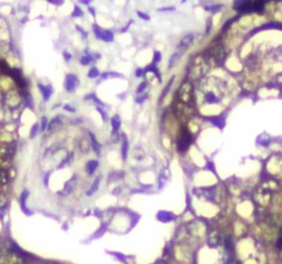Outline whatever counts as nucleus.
I'll return each instance as SVG.
<instances>
[{"mask_svg":"<svg viewBox=\"0 0 282 264\" xmlns=\"http://www.w3.org/2000/svg\"><path fill=\"white\" fill-rule=\"evenodd\" d=\"M235 8L241 11V12H250V11H256V12H262L263 11V3L260 1L251 2V1H236L235 2Z\"/></svg>","mask_w":282,"mask_h":264,"instance_id":"nucleus-1","label":"nucleus"},{"mask_svg":"<svg viewBox=\"0 0 282 264\" xmlns=\"http://www.w3.org/2000/svg\"><path fill=\"white\" fill-rule=\"evenodd\" d=\"M192 142V135L188 130H183L181 133V136L177 141V149L180 152H185L191 145Z\"/></svg>","mask_w":282,"mask_h":264,"instance_id":"nucleus-2","label":"nucleus"},{"mask_svg":"<svg viewBox=\"0 0 282 264\" xmlns=\"http://www.w3.org/2000/svg\"><path fill=\"white\" fill-rule=\"evenodd\" d=\"M77 85H78V79H77V77H76L75 75H73V74L66 75L64 86H65V89L67 92H73L74 89H76Z\"/></svg>","mask_w":282,"mask_h":264,"instance_id":"nucleus-3","label":"nucleus"},{"mask_svg":"<svg viewBox=\"0 0 282 264\" xmlns=\"http://www.w3.org/2000/svg\"><path fill=\"white\" fill-rule=\"evenodd\" d=\"M193 40H194V35H193V34H188V35H185V37L181 40V42H180L179 46H177V50H179L177 52H179L180 54H182L184 51H186L188 46L192 44Z\"/></svg>","mask_w":282,"mask_h":264,"instance_id":"nucleus-4","label":"nucleus"},{"mask_svg":"<svg viewBox=\"0 0 282 264\" xmlns=\"http://www.w3.org/2000/svg\"><path fill=\"white\" fill-rule=\"evenodd\" d=\"M76 179H77V177L74 175V176L71 178V179H69V181L65 183V185H64V188H63V191H62L64 195H69V193L74 189L75 184H76Z\"/></svg>","mask_w":282,"mask_h":264,"instance_id":"nucleus-5","label":"nucleus"},{"mask_svg":"<svg viewBox=\"0 0 282 264\" xmlns=\"http://www.w3.org/2000/svg\"><path fill=\"white\" fill-rule=\"evenodd\" d=\"M98 161L97 160H90L86 163V172L88 175H93L96 171V168L98 167Z\"/></svg>","mask_w":282,"mask_h":264,"instance_id":"nucleus-6","label":"nucleus"},{"mask_svg":"<svg viewBox=\"0 0 282 264\" xmlns=\"http://www.w3.org/2000/svg\"><path fill=\"white\" fill-rule=\"evenodd\" d=\"M38 87H39V89L41 90V92H42V95H43L44 100H49L51 94H52V92H53V90H52V87L44 86V85H42V84H39Z\"/></svg>","mask_w":282,"mask_h":264,"instance_id":"nucleus-7","label":"nucleus"},{"mask_svg":"<svg viewBox=\"0 0 282 264\" xmlns=\"http://www.w3.org/2000/svg\"><path fill=\"white\" fill-rule=\"evenodd\" d=\"M101 40L105 41V42H113V32L109 30H103V33H101Z\"/></svg>","mask_w":282,"mask_h":264,"instance_id":"nucleus-8","label":"nucleus"},{"mask_svg":"<svg viewBox=\"0 0 282 264\" xmlns=\"http://www.w3.org/2000/svg\"><path fill=\"white\" fill-rule=\"evenodd\" d=\"M89 135H90V141H92V147H93V150L95 151V153H96V154H99V153H101V144L96 141L94 134L89 133Z\"/></svg>","mask_w":282,"mask_h":264,"instance_id":"nucleus-9","label":"nucleus"},{"mask_svg":"<svg viewBox=\"0 0 282 264\" xmlns=\"http://www.w3.org/2000/svg\"><path fill=\"white\" fill-rule=\"evenodd\" d=\"M111 127H113V131H118L120 129V118L118 115H115L113 118H111Z\"/></svg>","mask_w":282,"mask_h":264,"instance_id":"nucleus-10","label":"nucleus"},{"mask_svg":"<svg viewBox=\"0 0 282 264\" xmlns=\"http://www.w3.org/2000/svg\"><path fill=\"white\" fill-rule=\"evenodd\" d=\"M99 183H101V177H97L96 179H95L94 184L92 185L90 189L87 191V196H92V195L94 194L95 191L98 189V187H99Z\"/></svg>","mask_w":282,"mask_h":264,"instance_id":"nucleus-11","label":"nucleus"},{"mask_svg":"<svg viewBox=\"0 0 282 264\" xmlns=\"http://www.w3.org/2000/svg\"><path fill=\"white\" fill-rule=\"evenodd\" d=\"M220 242V238L217 235V233H212L211 234V237H209V244L212 246H218Z\"/></svg>","mask_w":282,"mask_h":264,"instance_id":"nucleus-12","label":"nucleus"},{"mask_svg":"<svg viewBox=\"0 0 282 264\" xmlns=\"http://www.w3.org/2000/svg\"><path fill=\"white\" fill-rule=\"evenodd\" d=\"M61 123V118L60 117H55L53 118L52 120H51L50 122H49V126H48V130L51 131V130H53L56 126H58Z\"/></svg>","mask_w":282,"mask_h":264,"instance_id":"nucleus-13","label":"nucleus"},{"mask_svg":"<svg viewBox=\"0 0 282 264\" xmlns=\"http://www.w3.org/2000/svg\"><path fill=\"white\" fill-rule=\"evenodd\" d=\"M128 147H129V143H128V140L126 139V136L124 135V142H122V160H126V159H127Z\"/></svg>","mask_w":282,"mask_h":264,"instance_id":"nucleus-14","label":"nucleus"},{"mask_svg":"<svg viewBox=\"0 0 282 264\" xmlns=\"http://www.w3.org/2000/svg\"><path fill=\"white\" fill-rule=\"evenodd\" d=\"M180 56H181V54L179 53V52H175L173 55L171 56V58H170V63H169V68H171L174 64L176 63V61L180 58Z\"/></svg>","mask_w":282,"mask_h":264,"instance_id":"nucleus-15","label":"nucleus"},{"mask_svg":"<svg viewBox=\"0 0 282 264\" xmlns=\"http://www.w3.org/2000/svg\"><path fill=\"white\" fill-rule=\"evenodd\" d=\"M92 58H93V56L89 55V54H86V55H84L81 58V64H83V65H88L90 63V61H92Z\"/></svg>","mask_w":282,"mask_h":264,"instance_id":"nucleus-16","label":"nucleus"},{"mask_svg":"<svg viewBox=\"0 0 282 264\" xmlns=\"http://www.w3.org/2000/svg\"><path fill=\"white\" fill-rule=\"evenodd\" d=\"M98 75H99V71H98L96 67L90 68L89 72H88V77H89V78H95V77H97Z\"/></svg>","mask_w":282,"mask_h":264,"instance_id":"nucleus-17","label":"nucleus"},{"mask_svg":"<svg viewBox=\"0 0 282 264\" xmlns=\"http://www.w3.org/2000/svg\"><path fill=\"white\" fill-rule=\"evenodd\" d=\"M93 29H94V33L96 34V37L99 39V40H101V33H103V30H101L98 25H96V24L93 26Z\"/></svg>","mask_w":282,"mask_h":264,"instance_id":"nucleus-18","label":"nucleus"},{"mask_svg":"<svg viewBox=\"0 0 282 264\" xmlns=\"http://www.w3.org/2000/svg\"><path fill=\"white\" fill-rule=\"evenodd\" d=\"M72 157H73V153H71V154H69V156H66V157H64V159H63V161H62V162H61V164L58 165V167H60V168H62V167H63V166H64V165H66V164L69 163V161L72 160Z\"/></svg>","mask_w":282,"mask_h":264,"instance_id":"nucleus-19","label":"nucleus"},{"mask_svg":"<svg viewBox=\"0 0 282 264\" xmlns=\"http://www.w3.org/2000/svg\"><path fill=\"white\" fill-rule=\"evenodd\" d=\"M40 129V126H39V123H35L33 127H32V130H31V134H30V138H34L37 133H38V130Z\"/></svg>","mask_w":282,"mask_h":264,"instance_id":"nucleus-20","label":"nucleus"},{"mask_svg":"<svg viewBox=\"0 0 282 264\" xmlns=\"http://www.w3.org/2000/svg\"><path fill=\"white\" fill-rule=\"evenodd\" d=\"M120 76H121L120 74L111 73V72H110V73H105V74H103V75H101V78H105V79H106V78H108V77H120Z\"/></svg>","mask_w":282,"mask_h":264,"instance_id":"nucleus-21","label":"nucleus"},{"mask_svg":"<svg viewBox=\"0 0 282 264\" xmlns=\"http://www.w3.org/2000/svg\"><path fill=\"white\" fill-rule=\"evenodd\" d=\"M277 246H278V249L281 251L282 250V228H281V230H280V234H279L278 241H277Z\"/></svg>","mask_w":282,"mask_h":264,"instance_id":"nucleus-22","label":"nucleus"},{"mask_svg":"<svg viewBox=\"0 0 282 264\" xmlns=\"http://www.w3.org/2000/svg\"><path fill=\"white\" fill-rule=\"evenodd\" d=\"M145 87H147V83H145V81H142V83H141V84H140V85L138 86L137 92H138V94H140L141 92H143L144 89H145Z\"/></svg>","mask_w":282,"mask_h":264,"instance_id":"nucleus-23","label":"nucleus"},{"mask_svg":"<svg viewBox=\"0 0 282 264\" xmlns=\"http://www.w3.org/2000/svg\"><path fill=\"white\" fill-rule=\"evenodd\" d=\"M48 126H49V121H48L46 117H43L42 118V121H41V128H42V130L45 129Z\"/></svg>","mask_w":282,"mask_h":264,"instance_id":"nucleus-24","label":"nucleus"},{"mask_svg":"<svg viewBox=\"0 0 282 264\" xmlns=\"http://www.w3.org/2000/svg\"><path fill=\"white\" fill-rule=\"evenodd\" d=\"M73 16L74 17H78V16H83V12L81 11V9L78 8V7H75V10H74V12H73Z\"/></svg>","mask_w":282,"mask_h":264,"instance_id":"nucleus-25","label":"nucleus"},{"mask_svg":"<svg viewBox=\"0 0 282 264\" xmlns=\"http://www.w3.org/2000/svg\"><path fill=\"white\" fill-rule=\"evenodd\" d=\"M97 110L101 112V117H103V119H104V121H106V120H107V116H106V112L104 111V109H101V107H97Z\"/></svg>","mask_w":282,"mask_h":264,"instance_id":"nucleus-26","label":"nucleus"},{"mask_svg":"<svg viewBox=\"0 0 282 264\" xmlns=\"http://www.w3.org/2000/svg\"><path fill=\"white\" fill-rule=\"evenodd\" d=\"M160 57H161V55H160V52H156V53H154V58H153V62H154V63H158V61H160Z\"/></svg>","mask_w":282,"mask_h":264,"instance_id":"nucleus-27","label":"nucleus"},{"mask_svg":"<svg viewBox=\"0 0 282 264\" xmlns=\"http://www.w3.org/2000/svg\"><path fill=\"white\" fill-rule=\"evenodd\" d=\"M137 13H138V16H140V17H141L142 19H144V20H149V16H148V14H144V13H142L141 11H138Z\"/></svg>","mask_w":282,"mask_h":264,"instance_id":"nucleus-28","label":"nucleus"},{"mask_svg":"<svg viewBox=\"0 0 282 264\" xmlns=\"http://www.w3.org/2000/svg\"><path fill=\"white\" fill-rule=\"evenodd\" d=\"M142 73H143V71H142L141 68H138V69L136 71V76H137V77H141V76H142Z\"/></svg>","mask_w":282,"mask_h":264,"instance_id":"nucleus-29","label":"nucleus"},{"mask_svg":"<svg viewBox=\"0 0 282 264\" xmlns=\"http://www.w3.org/2000/svg\"><path fill=\"white\" fill-rule=\"evenodd\" d=\"M64 109H65V110L72 111V112H75V109H74V108H71V107H69V105H66V106H64Z\"/></svg>","mask_w":282,"mask_h":264,"instance_id":"nucleus-30","label":"nucleus"},{"mask_svg":"<svg viewBox=\"0 0 282 264\" xmlns=\"http://www.w3.org/2000/svg\"><path fill=\"white\" fill-rule=\"evenodd\" d=\"M64 58H65L66 61H69V60L72 58V56L69 55V53H66V52H64Z\"/></svg>","mask_w":282,"mask_h":264,"instance_id":"nucleus-31","label":"nucleus"},{"mask_svg":"<svg viewBox=\"0 0 282 264\" xmlns=\"http://www.w3.org/2000/svg\"><path fill=\"white\" fill-rule=\"evenodd\" d=\"M49 176H50V173H46V175H45V178H44V183H45V186H48V179H49Z\"/></svg>","mask_w":282,"mask_h":264,"instance_id":"nucleus-32","label":"nucleus"},{"mask_svg":"<svg viewBox=\"0 0 282 264\" xmlns=\"http://www.w3.org/2000/svg\"><path fill=\"white\" fill-rule=\"evenodd\" d=\"M89 11H90V12L93 13V14H95V10H94V8H89Z\"/></svg>","mask_w":282,"mask_h":264,"instance_id":"nucleus-33","label":"nucleus"},{"mask_svg":"<svg viewBox=\"0 0 282 264\" xmlns=\"http://www.w3.org/2000/svg\"><path fill=\"white\" fill-rule=\"evenodd\" d=\"M236 264H240V263H236Z\"/></svg>","mask_w":282,"mask_h":264,"instance_id":"nucleus-34","label":"nucleus"}]
</instances>
